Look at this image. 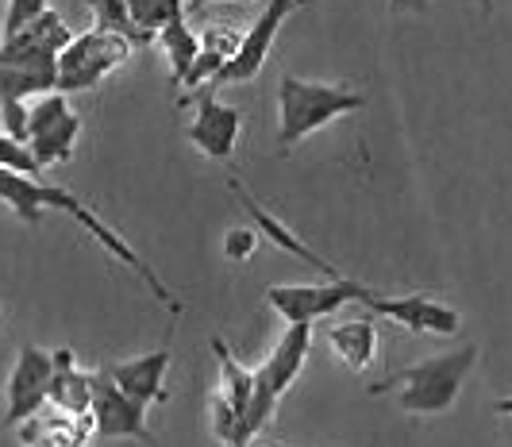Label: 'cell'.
Instances as JSON below:
<instances>
[{
	"mask_svg": "<svg viewBox=\"0 0 512 447\" xmlns=\"http://www.w3.org/2000/svg\"><path fill=\"white\" fill-rule=\"evenodd\" d=\"M478 363V343H462L447 355H436V359H420L416 367L397 370L382 382L370 386V394H389V390H401L397 401L401 409L412 413V417H439L447 413L462 394V382L466 374Z\"/></svg>",
	"mask_w": 512,
	"mask_h": 447,
	"instance_id": "obj_3",
	"label": "cell"
},
{
	"mask_svg": "<svg viewBox=\"0 0 512 447\" xmlns=\"http://www.w3.org/2000/svg\"><path fill=\"white\" fill-rule=\"evenodd\" d=\"M378 293L370 290V286H362L355 278H328V282H320V286H270L266 290V301H270V309L274 313H282L289 324H301V320H320V316L335 313L339 305H351V301H359V305H370Z\"/></svg>",
	"mask_w": 512,
	"mask_h": 447,
	"instance_id": "obj_7",
	"label": "cell"
},
{
	"mask_svg": "<svg viewBox=\"0 0 512 447\" xmlns=\"http://www.w3.org/2000/svg\"><path fill=\"white\" fill-rule=\"evenodd\" d=\"M366 309L409 328L416 336H459L462 328V316L455 309H447L443 301H432L428 293H412V297H382L378 293Z\"/></svg>",
	"mask_w": 512,
	"mask_h": 447,
	"instance_id": "obj_13",
	"label": "cell"
},
{
	"mask_svg": "<svg viewBox=\"0 0 512 447\" xmlns=\"http://www.w3.org/2000/svg\"><path fill=\"white\" fill-rule=\"evenodd\" d=\"M128 8L139 31H147L151 39H158V31L166 24L185 16V0H128Z\"/></svg>",
	"mask_w": 512,
	"mask_h": 447,
	"instance_id": "obj_23",
	"label": "cell"
},
{
	"mask_svg": "<svg viewBox=\"0 0 512 447\" xmlns=\"http://www.w3.org/2000/svg\"><path fill=\"white\" fill-rule=\"evenodd\" d=\"M389 12L401 16V12H428V0H389Z\"/></svg>",
	"mask_w": 512,
	"mask_h": 447,
	"instance_id": "obj_27",
	"label": "cell"
},
{
	"mask_svg": "<svg viewBox=\"0 0 512 447\" xmlns=\"http://www.w3.org/2000/svg\"><path fill=\"white\" fill-rule=\"evenodd\" d=\"M212 351H216V363H220V386H216V390L228 397L231 405L243 413V421H247L251 401H255V370L243 367L220 336H212ZM243 444H247V440H243Z\"/></svg>",
	"mask_w": 512,
	"mask_h": 447,
	"instance_id": "obj_21",
	"label": "cell"
},
{
	"mask_svg": "<svg viewBox=\"0 0 512 447\" xmlns=\"http://www.w3.org/2000/svg\"><path fill=\"white\" fill-rule=\"evenodd\" d=\"M0 166L4 170H16L27 178H39L43 174V162L35 158L27 139H12V135H0Z\"/></svg>",
	"mask_w": 512,
	"mask_h": 447,
	"instance_id": "obj_24",
	"label": "cell"
},
{
	"mask_svg": "<svg viewBox=\"0 0 512 447\" xmlns=\"http://www.w3.org/2000/svg\"><path fill=\"white\" fill-rule=\"evenodd\" d=\"M51 382H54V351H43L35 343L20 347L16 355V367L8 374V409H4V421L24 424L27 417H35L43 405H51Z\"/></svg>",
	"mask_w": 512,
	"mask_h": 447,
	"instance_id": "obj_9",
	"label": "cell"
},
{
	"mask_svg": "<svg viewBox=\"0 0 512 447\" xmlns=\"http://www.w3.org/2000/svg\"><path fill=\"white\" fill-rule=\"evenodd\" d=\"M81 135V120L70 108L66 93H47L31 105V124H27V143L35 158L47 166H62L74 158V143Z\"/></svg>",
	"mask_w": 512,
	"mask_h": 447,
	"instance_id": "obj_8",
	"label": "cell"
},
{
	"mask_svg": "<svg viewBox=\"0 0 512 447\" xmlns=\"http://www.w3.org/2000/svg\"><path fill=\"white\" fill-rule=\"evenodd\" d=\"M255 247H258V228H251V224L231 228L228 236H224V259L228 263H247L255 255Z\"/></svg>",
	"mask_w": 512,
	"mask_h": 447,
	"instance_id": "obj_26",
	"label": "cell"
},
{
	"mask_svg": "<svg viewBox=\"0 0 512 447\" xmlns=\"http://www.w3.org/2000/svg\"><path fill=\"white\" fill-rule=\"evenodd\" d=\"M366 108L362 93H351L343 85H324V81H301L285 74L278 81V155H289L301 139L328 128L339 116H351Z\"/></svg>",
	"mask_w": 512,
	"mask_h": 447,
	"instance_id": "obj_4",
	"label": "cell"
},
{
	"mask_svg": "<svg viewBox=\"0 0 512 447\" xmlns=\"http://www.w3.org/2000/svg\"><path fill=\"white\" fill-rule=\"evenodd\" d=\"M239 47H243V35H239V31H228V27H208L205 39H201V58H197L193 74H189V81H185V89H189V93H197V89L212 85V81L220 78V74L231 66V58L239 54Z\"/></svg>",
	"mask_w": 512,
	"mask_h": 447,
	"instance_id": "obj_18",
	"label": "cell"
},
{
	"mask_svg": "<svg viewBox=\"0 0 512 447\" xmlns=\"http://www.w3.org/2000/svg\"><path fill=\"white\" fill-rule=\"evenodd\" d=\"M97 432L93 413L89 417H74V413H62L54 409L51 417H27L24 424H16V436L24 447H89Z\"/></svg>",
	"mask_w": 512,
	"mask_h": 447,
	"instance_id": "obj_15",
	"label": "cell"
},
{
	"mask_svg": "<svg viewBox=\"0 0 512 447\" xmlns=\"http://www.w3.org/2000/svg\"><path fill=\"white\" fill-rule=\"evenodd\" d=\"M193 4H201V0H193Z\"/></svg>",
	"mask_w": 512,
	"mask_h": 447,
	"instance_id": "obj_30",
	"label": "cell"
},
{
	"mask_svg": "<svg viewBox=\"0 0 512 447\" xmlns=\"http://www.w3.org/2000/svg\"><path fill=\"white\" fill-rule=\"evenodd\" d=\"M328 347L351 370H366L378 355V324L374 320H339L328 328Z\"/></svg>",
	"mask_w": 512,
	"mask_h": 447,
	"instance_id": "obj_19",
	"label": "cell"
},
{
	"mask_svg": "<svg viewBox=\"0 0 512 447\" xmlns=\"http://www.w3.org/2000/svg\"><path fill=\"white\" fill-rule=\"evenodd\" d=\"M93 397H97L93 374H85V370L77 367L70 347H58V351H54L51 405L62 409V413H74V417H89V413H93Z\"/></svg>",
	"mask_w": 512,
	"mask_h": 447,
	"instance_id": "obj_16",
	"label": "cell"
},
{
	"mask_svg": "<svg viewBox=\"0 0 512 447\" xmlns=\"http://www.w3.org/2000/svg\"><path fill=\"white\" fill-rule=\"evenodd\" d=\"M301 4H305V0H270V4L262 8V16L243 31V47H239V54L231 58V66L212 81V85L220 89V85H239V81L258 78V70H262V62H266V54H270V47H274V39H278L282 24L301 8Z\"/></svg>",
	"mask_w": 512,
	"mask_h": 447,
	"instance_id": "obj_12",
	"label": "cell"
},
{
	"mask_svg": "<svg viewBox=\"0 0 512 447\" xmlns=\"http://www.w3.org/2000/svg\"><path fill=\"white\" fill-rule=\"evenodd\" d=\"M201 4H205V0H201Z\"/></svg>",
	"mask_w": 512,
	"mask_h": 447,
	"instance_id": "obj_31",
	"label": "cell"
},
{
	"mask_svg": "<svg viewBox=\"0 0 512 447\" xmlns=\"http://www.w3.org/2000/svg\"><path fill=\"white\" fill-rule=\"evenodd\" d=\"M0 197H4V205L16 212L20 220L27 224H39L43 220V209H58L66 212V216H74L77 224L89 232V236L101 243L104 251L112 255V259H120L124 266H131L147 286L154 290L158 301H166V309L170 313H181V301L174 293L162 286V278L154 274L151 266L143 263L135 251L128 247V239H120L108 224H104L97 212L89 209V205H81L70 189H62V185H47V182H35V178H27V174H16V170H0Z\"/></svg>",
	"mask_w": 512,
	"mask_h": 447,
	"instance_id": "obj_1",
	"label": "cell"
},
{
	"mask_svg": "<svg viewBox=\"0 0 512 447\" xmlns=\"http://www.w3.org/2000/svg\"><path fill=\"white\" fill-rule=\"evenodd\" d=\"M231 193H235V197L243 201V209L251 212V220H255L258 232H262V236L274 239V247H282V251H289V255H293V259H301V263L316 266V270H320L324 278H343V274H339V270H335V266L328 263V259H320V255H316V251H312L308 243H301V239H297L293 232H289V228H285L282 220H274L270 212L262 209V205H258V201L251 197V193H247V189H243V185L231 182Z\"/></svg>",
	"mask_w": 512,
	"mask_h": 447,
	"instance_id": "obj_17",
	"label": "cell"
},
{
	"mask_svg": "<svg viewBox=\"0 0 512 447\" xmlns=\"http://www.w3.org/2000/svg\"><path fill=\"white\" fill-rule=\"evenodd\" d=\"M74 43V31L58 12H43L24 31L4 35L0 47V97H47L58 93V54Z\"/></svg>",
	"mask_w": 512,
	"mask_h": 447,
	"instance_id": "obj_2",
	"label": "cell"
},
{
	"mask_svg": "<svg viewBox=\"0 0 512 447\" xmlns=\"http://www.w3.org/2000/svg\"><path fill=\"white\" fill-rule=\"evenodd\" d=\"M189 101L197 105V116L189 124V143L201 155L216 158V162L231 158L235 143H239V132H243V112L231 105H220L216 101V85H205V89L189 93Z\"/></svg>",
	"mask_w": 512,
	"mask_h": 447,
	"instance_id": "obj_11",
	"label": "cell"
},
{
	"mask_svg": "<svg viewBox=\"0 0 512 447\" xmlns=\"http://www.w3.org/2000/svg\"><path fill=\"white\" fill-rule=\"evenodd\" d=\"M478 4H482V8H486V12H489V8H493V0H478Z\"/></svg>",
	"mask_w": 512,
	"mask_h": 447,
	"instance_id": "obj_29",
	"label": "cell"
},
{
	"mask_svg": "<svg viewBox=\"0 0 512 447\" xmlns=\"http://www.w3.org/2000/svg\"><path fill=\"white\" fill-rule=\"evenodd\" d=\"M493 409H497V413H505V417H512V397H501Z\"/></svg>",
	"mask_w": 512,
	"mask_h": 447,
	"instance_id": "obj_28",
	"label": "cell"
},
{
	"mask_svg": "<svg viewBox=\"0 0 512 447\" xmlns=\"http://www.w3.org/2000/svg\"><path fill=\"white\" fill-rule=\"evenodd\" d=\"M89 12L97 27L104 31H116V35H128L131 43H154L147 31H139V24L131 20V8L128 0H89Z\"/></svg>",
	"mask_w": 512,
	"mask_h": 447,
	"instance_id": "obj_22",
	"label": "cell"
},
{
	"mask_svg": "<svg viewBox=\"0 0 512 447\" xmlns=\"http://www.w3.org/2000/svg\"><path fill=\"white\" fill-rule=\"evenodd\" d=\"M0 124H4V135H12V139H27L31 101H24V97H0Z\"/></svg>",
	"mask_w": 512,
	"mask_h": 447,
	"instance_id": "obj_25",
	"label": "cell"
},
{
	"mask_svg": "<svg viewBox=\"0 0 512 447\" xmlns=\"http://www.w3.org/2000/svg\"><path fill=\"white\" fill-rule=\"evenodd\" d=\"M112 378L120 382V390H128L143 405H166V370H170V347H158L147 355H135L124 363H112Z\"/></svg>",
	"mask_w": 512,
	"mask_h": 447,
	"instance_id": "obj_14",
	"label": "cell"
},
{
	"mask_svg": "<svg viewBox=\"0 0 512 447\" xmlns=\"http://www.w3.org/2000/svg\"><path fill=\"white\" fill-rule=\"evenodd\" d=\"M97 382V397H93V421H97V436L104 440H143L151 444V428H147V409L143 401H135L128 390H120V382L112 378V370H93Z\"/></svg>",
	"mask_w": 512,
	"mask_h": 447,
	"instance_id": "obj_10",
	"label": "cell"
},
{
	"mask_svg": "<svg viewBox=\"0 0 512 447\" xmlns=\"http://www.w3.org/2000/svg\"><path fill=\"white\" fill-rule=\"evenodd\" d=\"M128 35L93 27L85 35H74V43L58 54V93H85L97 89L104 78H112L131 58Z\"/></svg>",
	"mask_w": 512,
	"mask_h": 447,
	"instance_id": "obj_6",
	"label": "cell"
},
{
	"mask_svg": "<svg viewBox=\"0 0 512 447\" xmlns=\"http://www.w3.org/2000/svg\"><path fill=\"white\" fill-rule=\"evenodd\" d=\"M158 47H162V58L170 66V81L185 85L189 74H193V66H197V58H201V35L185 24V16H181V20H174V24H166L158 31Z\"/></svg>",
	"mask_w": 512,
	"mask_h": 447,
	"instance_id": "obj_20",
	"label": "cell"
},
{
	"mask_svg": "<svg viewBox=\"0 0 512 447\" xmlns=\"http://www.w3.org/2000/svg\"><path fill=\"white\" fill-rule=\"evenodd\" d=\"M308 351H312V320L301 324H289L285 336L278 340V347L266 355V363L255 370V401H251V413L243 421V440L251 444L258 432L270 424L278 401L285 397V390L301 378V370L308 363Z\"/></svg>",
	"mask_w": 512,
	"mask_h": 447,
	"instance_id": "obj_5",
	"label": "cell"
}]
</instances>
